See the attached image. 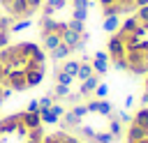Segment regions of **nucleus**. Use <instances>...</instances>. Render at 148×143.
I'll return each instance as SVG.
<instances>
[{
    "mask_svg": "<svg viewBox=\"0 0 148 143\" xmlns=\"http://www.w3.org/2000/svg\"><path fill=\"white\" fill-rule=\"evenodd\" d=\"M60 39H62V44H65V46H69V48H72V53H74V51H76V46H79L81 42H83V44L88 42V32L79 35V32H74V30H69V28H67V30L60 35Z\"/></svg>",
    "mask_w": 148,
    "mask_h": 143,
    "instance_id": "1",
    "label": "nucleus"
},
{
    "mask_svg": "<svg viewBox=\"0 0 148 143\" xmlns=\"http://www.w3.org/2000/svg\"><path fill=\"white\" fill-rule=\"evenodd\" d=\"M92 72L95 74H106L109 72V53H104V51H97L95 55H92Z\"/></svg>",
    "mask_w": 148,
    "mask_h": 143,
    "instance_id": "2",
    "label": "nucleus"
},
{
    "mask_svg": "<svg viewBox=\"0 0 148 143\" xmlns=\"http://www.w3.org/2000/svg\"><path fill=\"white\" fill-rule=\"evenodd\" d=\"M99 85V76L97 74H92L90 78H86V81H81V85H79V95L86 99V97H90L92 92H95V88Z\"/></svg>",
    "mask_w": 148,
    "mask_h": 143,
    "instance_id": "3",
    "label": "nucleus"
},
{
    "mask_svg": "<svg viewBox=\"0 0 148 143\" xmlns=\"http://www.w3.org/2000/svg\"><path fill=\"white\" fill-rule=\"evenodd\" d=\"M62 44V39H60V35L58 32H49V35H42V48L44 51H53V48H58Z\"/></svg>",
    "mask_w": 148,
    "mask_h": 143,
    "instance_id": "4",
    "label": "nucleus"
},
{
    "mask_svg": "<svg viewBox=\"0 0 148 143\" xmlns=\"http://www.w3.org/2000/svg\"><path fill=\"white\" fill-rule=\"evenodd\" d=\"M109 134H111V136H113L116 141H118V138H120V136L125 134V127H123V122H120V120H118V118H116L113 113L109 115Z\"/></svg>",
    "mask_w": 148,
    "mask_h": 143,
    "instance_id": "5",
    "label": "nucleus"
},
{
    "mask_svg": "<svg viewBox=\"0 0 148 143\" xmlns=\"http://www.w3.org/2000/svg\"><path fill=\"white\" fill-rule=\"evenodd\" d=\"M72 55V48L69 46H65V44H60L58 48H53L51 51V60H56V62H62V60H67Z\"/></svg>",
    "mask_w": 148,
    "mask_h": 143,
    "instance_id": "6",
    "label": "nucleus"
},
{
    "mask_svg": "<svg viewBox=\"0 0 148 143\" xmlns=\"http://www.w3.org/2000/svg\"><path fill=\"white\" fill-rule=\"evenodd\" d=\"M79 65H81V60H62V65H60V69L65 72V74H69L72 78H76V72H79Z\"/></svg>",
    "mask_w": 148,
    "mask_h": 143,
    "instance_id": "7",
    "label": "nucleus"
},
{
    "mask_svg": "<svg viewBox=\"0 0 148 143\" xmlns=\"http://www.w3.org/2000/svg\"><path fill=\"white\" fill-rule=\"evenodd\" d=\"M44 74H46V72H25V83H28V88L39 85L42 78H44Z\"/></svg>",
    "mask_w": 148,
    "mask_h": 143,
    "instance_id": "8",
    "label": "nucleus"
},
{
    "mask_svg": "<svg viewBox=\"0 0 148 143\" xmlns=\"http://www.w3.org/2000/svg\"><path fill=\"white\" fill-rule=\"evenodd\" d=\"M102 28H104L106 32H116V30L120 28V16H106L104 23H102Z\"/></svg>",
    "mask_w": 148,
    "mask_h": 143,
    "instance_id": "9",
    "label": "nucleus"
},
{
    "mask_svg": "<svg viewBox=\"0 0 148 143\" xmlns=\"http://www.w3.org/2000/svg\"><path fill=\"white\" fill-rule=\"evenodd\" d=\"M95 72H92V65H88V62H81L79 65V72H76V78L79 81H86V78H90Z\"/></svg>",
    "mask_w": 148,
    "mask_h": 143,
    "instance_id": "10",
    "label": "nucleus"
},
{
    "mask_svg": "<svg viewBox=\"0 0 148 143\" xmlns=\"http://www.w3.org/2000/svg\"><path fill=\"white\" fill-rule=\"evenodd\" d=\"M67 28L74 30V32H79V35H83V32H86V21H74V18H69V21H67Z\"/></svg>",
    "mask_w": 148,
    "mask_h": 143,
    "instance_id": "11",
    "label": "nucleus"
},
{
    "mask_svg": "<svg viewBox=\"0 0 148 143\" xmlns=\"http://www.w3.org/2000/svg\"><path fill=\"white\" fill-rule=\"evenodd\" d=\"M67 95H69V85L56 83V88H53V97H56V99H65Z\"/></svg>",
    "mask_w": 148,
    "mask_h": 143,
    "instance_id": "12",
    "label": "nucleus"
},
{
    "mask_svg": "<svg viewBox=\"0 0 148 143\" xmlns=\"http://www.w3.org/2000/svg\"><path fill=\"white\" fill-rule=\"evenodd\" d=\"M92 143H116V138H113L109 131H97L95 138H92Z\"/></svg>",
    "mask_w": 148,
    "mask_h": 143,
    "instance_id": "13",
    "label": "nucleus"
},
{
    "mask_svg": "<svg viewBox=\"0 0 148 143\" xmlns=\"http://www.w3.org/2000/svg\"><path fill=\"white\" fill-rule=\"evenodd\" d=\"M72 81H74V78H72L69 74H65V72H62L60 67L56 69V83H62V85H69Z\"/></svg>",
    "mask_w": 148,
    "mask_h": 143,
    "instance_id": "14",
    "label": "nucleus"
},
{
    "mask_svg": "<svg viewBox=\"0 0 148 143\" xmlns=\"http://www.w3.org/2000/svg\"><path fill=\"white\" fill-rule=\"evenodd\" d=\"M25 28H30V21H28V18H21V21H16V23H12V28H9V32H21V30H25Z\"/></svg>",
    "mask_w": 148,
    "mask_h": 143,
    "instance_id": "15",
    "label": "nucleus"
},
{
    "mask_svg": "<svg viewBox=\"0 0 148 143\" xmlns=\"http://www.w3.org/2000/svg\"><path fill=\"white\" fill-rule=\"evenodd\" d=\"M134 16L139 18V23H148V5H143V7H139Z\"/></svg>",
    "mask_w": 148,
    "mask_h": 143,
    "instance_id": "16",
    "label": "nucleus"
},
{
    "mask_svg": "<svg viewBox=\"0 0 148 143\" xmlns=\"http://www.w3.org/2000/svg\"><path fill=\"white\" fill-rule=\"evenodd\" d=\"M106 92H109V85H106V83H99V85L95 88V92H92V95H95L97 99H104V97H106Z\"/></svg>",
    "mask_w": 148,
    "mask_h": 143,
    "instance_id": "17",
    "label": "nucleus"
},
{
    "mask_svg": "<svg viewBox=\"0 0 148 143\" xmlns=\"http://www.w3.org/2000/svg\"><path fill=\"white\" fill-rule=\"evenodd\" d=\"M37 101H39V108H51V106H53V95H44V97H39Z\"/></svg>",
    "mask_w": 148,
    "mask_h": 143,
    "instance_id": "18",
    "label": "nucleus"
},
{
    "mask_svg": "<svg viewBox=\"0 0 148 143\" xmlns=\"http://www.w3.org/2000/svg\"><path fill=\"white\" fill-rule=\"evenodd\" d=\"M46 5L53 9V12H58V9H65V5H67V0H46Z\"/></svg>",
    "mask_w": 148,
    "mask_h": 143,
    "instance_id": "19",
    "label": "nucleus"
},
{
    "mask_svg": "<svg viewBox=\"0 0 148 143\" xmlns=\"http://www.w3.org/2000/svg\"><path fill=\"white\" fill-rule=\"evenodd\" d=\"M88 16V9H72V18L74 21H86Z\"/></svg>",
    "mask_w": 148,
    "mask_h": 143,
    "instance_id": "20",
    "label": "nucleus"
},
{
    "mask_svg": "<svg viewBox=\"0 0 148 143\" xmlns=\"http://www.w3.org/2000/svg\"><path fill=\"white\" fill-rule=\"evenodd\" d=\"M69 5H72L74 9H88V7H90V0H72Z\"/></svg>",
    "mask_w": 148,
    "mask_h": 143,
    "instance_id": "21",
    "label": "nucleus"
},
{
    "mask_svg": "<svg viewBox=\"0 0 148 143\" xmlns=\"http://www.w3.org/2000/svg\"><path fill=\"white\" fill-rule=\"evenodd\" d=\"M51 113H53V115H58V118H62V113H65V106H60V104H53V106H51Z\"/></svg>",
    "mask_w": 148,
    "mask_h": 143,
    "instance_id": "22",
    "label": "nucleus"
},
{
    "mask_svg": "<svg viewBox=\"0 0 148 143\" xmlns=\"http://www.w3.org/2000/svg\"><path fill=\"white\" fill-rule=\"evenodd\" d=\"M25 2H28V7H30L32 12H37V9L42 7V0H25Z\"/></svg>",
    "mask_w": 148,
    "mask_h": 143,
    "instance_id": "23",
    "label": "nucleus"
},
{
    "mask_svg": "<svg viewBox=\"0 0 148 143\" xmlns=\"http://www.w3.org/2000/svg\"><path fill=\"white\" fill-rule=\"evenodd\" d=\"M42 143H60V141H58V136H56V134H49V136H44V138H42Z\"/></svg>",
    "mask_w": 148,
    "mask_h": 143,
    "instance_id": "24",
    "label": "nucleus"
},
{
    "mask_svg": "<svg viewBox=\"0 0 148 143\" xmlns=\"http://www.w3.org/2000/svg\"><path fill=\"white\" fill-rule=\"evenodd\" d=\"M25 111H39V101H37V99H32V101L28 104V108H25Z\"/></svg>",
    "mask_w": 148,
    "mask_h": 143,
    "instance_id": "25",
    "label": "nucleus"
},
{
    "mask_svg": "<svg viewBox=\"0 0 148 143\" xmlns=\"http://www.w3.org/2000/svg\"><path fill=\"white\" fill-rule=\"evenodd\" d=\"M99 2V9L102 7H111V5H116V0H97Z\"/></svg>",
    "mask_w": 148,
    "mask_h": 143,
    "instance_id": "26",
    "label": "nucleus"
},
{
    "mask_svg": "<svg viewBox=\"0 0 148 143\" xmlns=\"http://www.w3.org/2000/svg\"><path fill=\"white\" fill-rule=\"evenodd\" d=\"M132 104H134V97H132V95H127V97H125V106H127V108H130V106H132Z\"/></svg>",
    "mask_w": 148,
    "mask_h": 143,
    "instance_id": "27",
    "label": "nucleus"
},
{
    "mask_svg": "<svg viewBox=\"0 0 148 143\" xmlns=\"http://www.w3.org/2000/svg\"><path fill=\"white\" fill-rule=\"evenodd\" d=\"M141 104H143V106H148V92H143V95H141Z\"/></svg>",
    "mask_w": 148,
    "mask_h": 143,
    "instance_id": "28",
    "label": "nucleus"
},
{
    "mask_svg": "<svg viewBox=\"0 0 148 143\" xmlns=\"http://www.w3.org/2000/svg\"><path fill=\"white\" fill-rule=\"evenodd\" d=\"M25 143H32V141H25Z\"/></svg>",
    "mask_w": 148,
    "mask_h": 143,
    "instance_id": "29",
    "label": "nucleus"
},
{
    "mask_svg": "<svg viewBox=\"0 0 148 143\" xmlns=\"http://www.w3.org/2000/svg\"><path fill=\"white\" fill-rule=\"evenodd\" d=\"M67 2H72V0H67Z\"/></svg>",
    "mask_w": 148,
    "mask_h": 143,
    "instance_id": "30",
    "label": "nucleus"
}]
</instances>
